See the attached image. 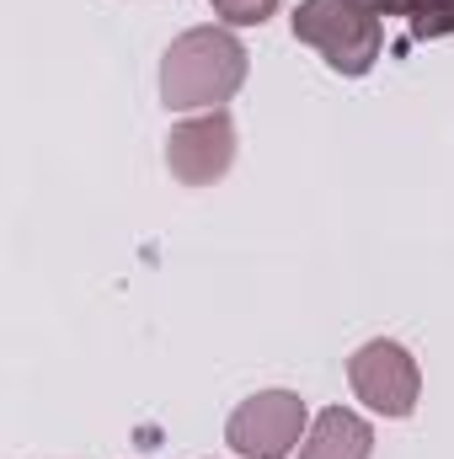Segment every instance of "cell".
Returning <instances> with one entry per match:
<instances>
[{"label":"cell","instance_id":"cell-1","mask_svg":"<svg viewBox=\"0 0 454 459\" xmlns=\"http://www.w3.org/2000/svg\"><path fill=\"white\" fill-rule=\"evenodd\" d=\"M246 86V48L230 27H188L161 59V97L171 113H214Z\"/></svg>","mask_w":454,"mask_h":459},{"label":"cell","instance_id":"cell-2","mask_svg":"<svg viewBox=\"0 0 454 459\" xmlns=\"http://www.w3.org/2000/svg\"><path fill=\"white\" fill-rule=\"evenodd\" d=\"M294 38L310 43L337 75H369L374 59H380V48H385L380 16L363 11L358 0H300Z\"/></svg>","mask_w":454,"mask_h":459},{"label":"cell","instance_id":"cell-3","mask_svg":"<svg viewBox=\"0 0 454 459\" xmlns=\"http://www.w3.org/2000/svg\"><path fill=\"white\" fill-rule=\"evenodd\" d=\"M305 428H310V411L294 390H262L230 411L225 438L246 459H289L294 444L305 438Z\"/></svg>","mask_w":454,"mask_h":459},{"label":"cell","instance_id":"cell-4","mask_svg":"<svg viewBox=\"0 0 454 459\" xmlns=\"http://www.w3.org/2000/svg\"><path fill=\"white\" fill-rule=\"evenodd\" d=\"M347 379H353V395L380 411V417H412L417 411V395H423V368L417 358L390 337H374L347 358Z\"/></svg>","mask_w":454,"mask_h":459},{"label":"cell","instance_id":"cell-5","mask_svg":"<svg viewBox=\"0 0 454 459\" xmlns=\"http://www.w3.org/2000/svg\"><path fill=\"white\" fill-rule=\"evenodd\" d=\"M230 160H235V123H230L225 108L177 123L171 139H166V166H171V177L188 182V187L220 182L230 171Z\"/></svg>","mask_w":454,"mask_h":459},{"label":"cell","instance_id":"cell-6","mask_svg":"<svg viewBox=\"0 0 454 459\" xmlns=\"http://www.w3.org/2000/svg\"><path fill=\"white\" fill-rule=\"evenodd\" d=\"M369 449H374V428L347 406H327L310 422V438H305L300 459H369Z\"/></svg>","mask_w":454,"mask_h":459},{"label":"cell","instance_id":"cell-7","mask_svg":"<svg viewBox=\"0 0 454 459\" xmlns=\"http://www.w3.org/2000/svg\"><path fill=\"white\" fill-rule=\"evenodd\" d=\"M412 43H433V38H450L454 32V0H433V5H423L412 22Z\"/></svg>","mask_w":454,"mask_h":459},{"label":"cell","instance_id":"cell-8","mask_svg":"<svg viewBox=\"0 0 454 459\" xmlns=\"http://www.w3.org/2000/svg\"><path fill=\"white\" fill-rule=\"evenodd\" d=\"M214 11L225 16L230 27H262L278 11V0H214Z\"/></svg>","mask_w":454,"mask_h":459},{"label":"cell","instance_id":"cell-9","mask_svg":"<svg viewBox=\"0 0 454 459\" xmlns=\"http://www.w3.org/2000/svg\"><path fill=\"white\" fill-rule=\"evenodd\" d=\"M358 5L374 11V16H406V22H412V16H417L423 5H433V0H358Z\"/></svg>","mask_w":454,"mask_h":459}]
</instances>
